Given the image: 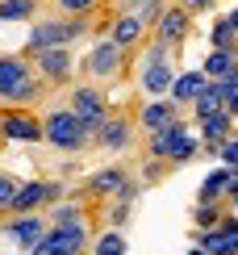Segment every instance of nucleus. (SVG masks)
Listing matches in <instances>:
<instances>
[{"instance_id":"obj_1","label":"nucleus","mask_w":238,"mask_h":255,"mask_svg":"<svg viewBox=\"0 0 238 255\" xmlns=\"http://www.w3.org/2000/svg\"><path fill=\"white\" fill-rule=\"evenodd\" d=\"M46 92V80L29 67L25 55H0V101L8 105H38Z\"/></svg>"},{"instance_id":"obj_2","label":"nucleus","mask_w":238,"mask_h":255,"mask_svg":"<svg viewBox=\"0 0 238 255\" xmlns=\"http://www.w3.org/2000/svg\"><path fill=\"white\" fill-rule=\"evenodd\" d=\"M42 130H46L42 142L55 146V151H63V155H80V151H88V146H96L92 130L84 126V118L71 109V105L67 109H50L46 118H42Z\"/></svg>"},{"instance_id":"obj_3","label":"nucleus","mask_w":238,"mask_h":255,"mask_svg":"<svg viewBox=\"0 0 238 255\" xmlns=\"http://www.w3.org/2000/svg\"><path fill=\"white\" fill-rule=\"evenodd\" d=\"M201 151H205V142L188 130V126H184V118H180L176 126H167V130L146 134V155L167 159L171 167H180V163H188V159H197Z\"/></svg>"},{"instance_id":"obj_4","label":"nucleus","mask_w":238,"mask_h":255,"mask_svg":"<svg viewBox=\"0 0 238 255\" xmlns=\"http://www.w3.org/2000/svg\"><path fill=\"white\" fill-rule=\"evenodd\" d=\"M88 21L84 17H59V21H42V25L29 29V38H25V46H21V55L25 59H38L42 50H50V46H67V42L75 38H84L88 34Z\"/></svg>"},{"instance_id":"obj_5","label":"nucleus","mask_w":238,"mask_h":255,"mask_svg":"<svg viewBox=\"0 0 238 255\" xmlns=\"http://www.w3.org/2000/svg\"><path fill=\"white\" fill-rule=\"evenodd\" d=\"M171 50L167 42H150L146 55H142V67H138V84H142V92H150V97H171V84H176L180 71L171 67Z\"/></svg>"},{"instance_id":"obj_6","label":"nucleus","mask_w":238,"mask_h":255,"mask_svg":"<svg viewBox=\"0 0 238 255\" xmlns=\"http://www.w3.org/2000/svg\"><path fill=\"white\" fill-rule=\"evenodd\" d=\"M75 251H92L88 222H75V226H50L46 239H42L29 255H75Z\"/></svg>"},{"instance_id":"obj_7","label":"nucleus","mask_w":238,"mask_h":255,"mask_svg":"<svg viewBox=\"0 0 238 255\" xmlns=\"http://www.w3.org/2000/svg\"><path fill=\"white\" fill-rule=\"evenodd\" d=\"M121 67H125V50L117 46L113 38H105V42H92L88 59H84V76H88L92 84L117 80V76H121Z\"/></svg>"},{"instance_id":"obj_8","label":"nucleus","mask_w":238,"mask_h":255,"mask_svg":"<svg viewBox=\"0 0 238 255\" xmlns=\"http://www.w3.org/2000/svg\"><path fill=\"white\" fill-rule=\"evenodd\" d=\"M71 109L84 118V126L92 130V138L101 134V126L109 122V101H105L101 84H80V88L71 92Z\"/></svg>"},{"instance_id":"obj_9","label":"nucleus","mask_w":238,"mask_h":255,"mask_svg":"<svg viewBox=\"0 0 238 255\" xmlns=\"http://www.w3.org/2000/svg\"><path fill=\"white\" fill-rule=\"evenodd\" d=\"M0 138H4V142H42L46 130H42V122L29 109H21V105H17V109L0 113Z\"/></svg>"},{"instance_id":"obj_10","label":"nucleus","mask_w":238,"mask_h":255,"mask_svg":"<svg viewBox=\"0 0 238 255\" xmlns=\"http://www.w3.org/2000/svg\"><path fill=\"white\" fill-rule=\"evenodd\" d=\"M59 197H63V184H55V180H29L13 197V209L8 214H38L42 205H55Z\"/></svg>"},{"instance_id":"obj_11","label":"nucleus","mask_w":238,"mask_h":255,"mask_svg":"<svg viewBox=\"0 0 238 255\" xmlns=\"http://www.w3.org/2000/svg\"><path fill=\"white\" fill-rule=\"evenodd\" d=\"M180 118H184V105H176L171 97H155V101H146L142 109H138V130H142V134H155V130L176 126Z\"/></svg>"},{"instance_id":"obj_12","label":"nucleus","mask_w":238,"mask_h":255,"mask_svg":"<svg viewBox=\"0 0 238 255\" xmlns=\"http://www.w3.org/2000/svg\"><path fill=\"white\" fill-rule=\"evenodd\" d=\"M46 222H50V218H42V214H13V222L4 226V235H8V239H13L21 251L29 255V251H34L42 239H46V230H50Z\"/></svg>"},{"instance_id":"obj_13","label":"nucleus","mask_w":238,"mask_h":255,"mask_svg":"<svg viewBox=\"0 0 238 255\" xmlns=\"http://www.w3.org/2000/svg\"><path fill=\"white\" fill-rule=\"evenodd\" d=\"M197 243L209 255H238V218L226 214L222 218V226H213V230H197Z\"/></svg>"},{"instance_id":"obj_14","label":"nucleus","mask_w":238,"mask_h":255,"mask_svg":"<svg viewBox=\"0 0 238 255\" xmlns=\"http://www.w3.org/2000/svg\"><path fill=\"white\" fill-rule=\"evenodd\" d=\"M188 34H192V13L184 4H167V13L159 17V25H155V38L167 42V46H180Z\"/></svg>"},{"instance_id":"obj_15","label":"nucleus","mask_w":238,"mask_h":255,"mask_svg":"<svg viewBox=\"0 0 238 255\" xmlns=\"http://www.w3.org/2000/svg\"><path fill=\"white\" fill-rule=\"evenodd\" d=\"M134 122H129L125 113H109V122H105L101 134H96V146H101V151H125L129 138H134Z\"/></svg>"},{"instance_id":"obj_16","label":"nucleus","mask_w":238,"mask_h":255,"mask_svg":"<svg viewBox=\"0 0 238 255\" xmlns=\"http://www.w3.org/2000/svg\"><path fill=\"white\" fill-rule=\"evenodd\" d=\"M34 63H38V76L46 80V84H67V80H71V50H67V46L42 50Z\"/></svg>"},{"instance_id":"obj_17","label":"nucleus","mask_w":238,"mask_h":255,"mask_svg":"<svg viewBox=\"0 0 238 255\" xmlns=\"http://www.w3.org/2000/svg\"><path fill=\"white\" fill-rule=\"evenodd\" d=\"M146 29H150V25H146V21H138L134 13H117V17H113V25H109V38L129 55V50H134L138 42L146 38Z\"/></svg>"},{"instance_id":"obj_18","label":"nucleus","mask_w":238,"mask_h":255,"mask_svg":"<svg viewBox=\"0 0 238 255\" xmlns=\"http://www.w3.org/2000/svg\"><path fill=\"white\" fill-rule=\"evenodd\" d=\"M234 180H238V167H230V163L213 167V172L201 180V193H197V201H230Z\"/></svg>"},{"instance_id":"obj_19","label":"nucleus","mask_w":238,"mask_h":255,"mask_svg":"<svg viewBox=\"0 0 238 255\" xmlns=\"http://www.w3.org/2000/svg\"><path fill=\"white\" fill-rule=\"evenodd\" d=\"M209 84V76H205V67H197V71H180L176 76V84H171V101L176 105H184V109H192V101L201 97V88Z\"/></svg>"},{"instance_id":"obj_20","label":"nucleus","mask_w":238,"mask_h":255,"mask_svg":"<svg viewBox=\"0 0 238 255\" xmlns=\"http://www.w3.org/2000/svg\"><path fill=\"white\" fill-rule=\"evenodd\" d=\"M125 184H129L125 167H101V172H92V180H88V193L92 197H121Z\"/></svg>"},{"instance_id":"obj_21","label":"nucleus","mask_w":238,"mask_h":255,"mask_svg":"<svg viewBox=\"0 0 238 255\" xmlns=\"http://www.w3.org/2000/svg\"><path fill=\"white\" fill-rule=\"evenodd\" d=\"M197 130H201V142H226V138L234 134V113L222 109V113H213V118L197 122Z\"/></svg>"},{"instance_id":"obj_22","label":"nucleus","mask_w":238,"mask_h":255,"mask_svg":"<svg viewBox=\"0 0 238 255\" xmlns=\"http://www.w3.org/2000/svg\"><path fill=\"white\" fill-rule=\"evenodd\" d=\"M226 109V97H222V84L218 80H209L201 88V97L192 101V113H197V122H205V118H213V113H222Z\"/></svg>"},{"instance_id":"obj_23","label":"nucleus","mask_w":238,"mask_h":255,"mask_svg":"<svg viewBox=\"0 0 238 255\" xmlns=\"http://www.w3.org/2000/svg\"><path fill=\"white\" fill-rule=\"evenodd\" d=\"M117 8H121V13H134L138 21H146V25L155 29V25H159V17L167 13V0H121Z\"/></svg>"},{"instance_id":"obj_24","label":"nucleus","mask_w":238,"mask_h":255,"mask_svg":"<svg viewBox=\"0 0 238 255\" xmlns=\"http://www.w3.org/2000/svg\"><path fill=\"white\" fill-rule=\"evenodd\" d=\"M226 214H230V201H197L192 222H197V230H213V226H222Z\"/></svg>"},{"instance_id":"obj_25","label":"nucleus","mask_w":238,"mask_h":255,"mask_svg":"<svg viewBox=\"0 0 238 255\" xmlns=\"http://www.w3.org/2000/svg\"><path fill=\"white\" fill-rule=\"evenodd\" d=\"M201 67H205V76H209V80H226L238 67V50H209V59H205Z\"/></svg>"},{"instance_id":"obj_26","label":"nucleus","mask_w":238,"mask_h":255,"mask_svg":"<svg viewBox=\"0 0 238 255\" xmlns=\"http://www.w3.org/2000/svg\"><path fill=\"white\" fill-rule=\"evenodd\" d=\"M209 42H213V50H238V34H234L230 17H218V21H213Z\"/></svg>"},{"instance_id":"obj_27","label":"nucleus","mask_w":238,"mask_h":255,"mask_svg":"<svg viewBox=\"0 0 238 255\" xmlns=\"http://www.w3.org/2000/svg\"><path fill=\"white\" fill-rule=\"evenodd\" d=\"M42 0H0V21H29Z\"/></svg>"},{"instance_id":"obj_28","label":"nucleus","mask_w":238,"mask_h":255,"mask_svg":"<svg viewBox=\"0 0 238 255\" xmlns=\"http://www.w3.org/2000/svg\"><path fill=\"white\" fill-rule=\"evenodd\" d=\"M129 247H125V235L121 230H105V235H96V243H92V255H125Z\"/></svg>"},{"instance_id":"obj_29","label":"nucleus","mask_w":238,"mask_h":255,"mask_svg":"<svg viewBox=\"0 0 238 255\" xmlns=\"http://www.w3.org/2000/svg\"><path fill=\"white\" fill-rule=\"evenodd\" d=\"M75 222H84V209L71 205V201H67V205L59 201V205L50 209V226H75Z\"/></svg>"},{"instance_id":"obj_30","label":"nucleus","mask_w":238,"mask_h":255,"mask_svg":"<svg viewBox=\"0 0 238 255\" xmlns=\"http://www.w3.org/2000/svg\"><path fill=\"white\" fill-rule=\"evenodd\" d=\"M21 193V180L13 172H0V214H8L13 209V197Z\"/></svg>"},{"instance_id":"obj_31","label":"nucleus","mask_w":238,"mask_h":255,"mask_svg":"<svg viewBox=\"0 0 238 255\" xmlns=\"http://www.w3.org/2000/svg\"><path fill=\"white\" fill-rule=\"evenodd\" d=\"M55 4L63 8V17H88V13H96L101 0H55Z\"/></svg>"},{"instance_id":"obj_32","label":"nucleus","mask_w":238,"mask_h":255,"mask_svg":"<svg viewBox=\"0 0 238 255\" xmlns=\"http://www.w3.org/2000/svg\"><path fill=\"white\" fill-rule=\"evenodd\" d=\"M129 205H134V201H121V197H117V205H109V214H105V222H109L113 230H121L125 222H129Z\"/></svg>"},{"instance_id":"obj_33","label":"nucleus","mask_w":238,"mask_h":255,"mask_svg":"<svg viewBox=\"0 0 238 255\" xmlns=\"http://www.w3.org/2000/svg\"><path fill=\"white\" fill-rule=\"evenodd\" d=\"M163 172H167V159H155V155H146V163H142V180H146V184L163 180Z\"/></svg>"},{"instance_id":"obj_34","label":"nucleus","mask_w":238,"mask_h":255,"mask_svg":"<svg viewBox=\"0 0 238 255\" xmlns=\"http://www.w3.org/2000/svg\"><path fill=\"white\" fill-rule=\"evenodd\" d=\"M222 163H230V167H238V134H230L222 142Z\"/></svg>"},{"instance_id":"obj_35","label":"nucleus","mask_w":238,"mask_h":255,"mask_svg":"<svg viewBox=\"0 0 238 255\" xmlns=\"http://www.w3.org/2000/svg\"><path fill=\"white\" fill-rule=\"evenodd\" d=\"M180 4L188 8L192 17H197V13H205V8H213V4H218V0H180Z\"/></svg>"},{"instance_id":"obj_36","label":"nucleus","mask_w":238,"mask_h":255,"mask_svg":"<svg viewBox=\"0 0 238 255\" xmlns=\"http://www.w3.org/2000/svg\"><path fill=\"white\" fill-rule=\"evenodd\" d=\"M226 109H230V113H234V118H238V92H234V97H230V101H226Z\"/></svg>"},{"instance_id":"obj_37","label":"nucleus","mask_w":238,"mask_h":255,"mask_svg":"<svg viewBox=\"0 0 238 255\" xmlns=\"http://www.w3.org/2000/svg\"><path fill=\"white\" fill-rule=\"evenodd\" d=\"M226 17H230V25H234V34H238V8H230V13H226Z\"/></svg>"},{"instance_id":"obj_38","label":"nucleus","mask_w":238,"mask_h":255,"mask_svg":"<svg viewBox=\"0 0 238 255\" xmlns=\"http://www.w3.org/2000/svg\"><path fill=\"white\" fill-rule=\"evenodd\" d=\"M188 255H209V251H205V247H201V243H197V247H192V251H188Z\"/></svg>"},{"instance_id":"obj_39","label":"nucleus","mask_w":238,"mask_h":255,"mask_svg":"<svg viewBox=\"0 0 238 255\" xmlns=\"http://www.w3.org/2000/svg\"><path fill=\"white\" fill-rule=\"evenodd\" d=\"M75 255H88V251H75Z\"/></svg>"}]
</instances>
